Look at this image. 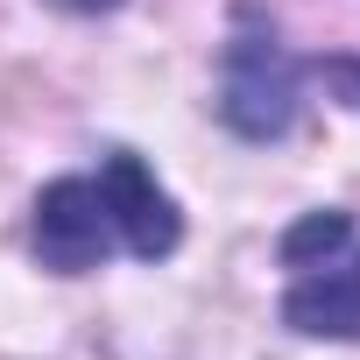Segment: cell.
<instances>
[{
	"instance_id": "cell-1",
	"label": "cell",
	"mask_w": 360,
	"mask_h": 360,
	"mask_svg": "<svg viewBox=\"0 0 360 360\" xmlns=\"http://www.w3.org/2000/svg\"><path fill=\"white\" fill-rule=\"evenodd\" d=\"M176 240H184V219L134 148H113L99 169L57 176L36 198V255L57 276H85L120 248L134 262H162Z\"/></svg>"
},
{
	"instance_id": "cell-3",
	"label": "cell",
	"mask_w": 360,
	"mask_h": 360,
	"mask_svg": "<svg viewBox=\"0 0 360 360\" xmlns=\"http://www.w3.org/2000/svg\"><path fill=\"white\" fill-rule=\"evenodd\" d=\"M283 325H297L311 339H360V248H353V233L311 262H290Z\"/></svg>"
},
{
	"instance_id": "cell-5",
	"label": "cell",
	"mask_w": 360,
	"mask_h": 360,
	"mask_svg": "<svg viewBox=\"0 0 360 360\" xmlns=\"http://www.w3.org/2000/svg\"><path fill=\"white\" fill-rule=\"evenodd\" d=\"M71 8H113V0H71Z\"/></svg>"
},
{
	"instance_id": "cell-2",
	"label": "cell",
	"mask_w": 360,
	"mask_h": 360,
	"mask_svg": "<svg viewBox=\"0 0 360 360\" xmlns=\"http://www.w3.org/2000/svg\"><path fill=\"white\" fill-rule=\"evenodd\" d=\"M297 92H304V64L276 43V29L240 15L226 64H219V120L248 141H276L297 120Z\"/></svg>"
},
{
	"instance_id": "cell-4",
	"label": "cell",
	"mask_w": 360,
	"mask_h": 360,
	"mask_svg": "<svg viewBox=\"0 0 360 360\" xmlns=\"http://www.w3.org/2000/svg\"><path fill=\"white\" fill-rule=\"evenodd\" d=\"M318 78H332V85H339V99H346V106H360V57H325V64H318Z\"/></svg>"
}]
</instances>
